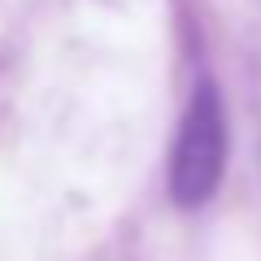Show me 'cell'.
<instances>
[{"label":"cell","mask_w":261,"mask_h":261,"mask_svg":"<svg viewBox=\"0 0 261 261\" xmlns=\"http://www.w3.org/2000/svg\"><path fill=\"white\" fill-rule=\"evenodd\" d=\"M222 170H226V109L218 87L205 79L183 113V126H178L174 161H170V192L187 209L205 205L222 183Z\"/></svg>","instance_id":"cell-1"}]
</instances>
